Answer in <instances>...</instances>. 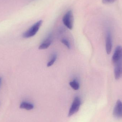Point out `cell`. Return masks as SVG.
I'll return each instance as SVG.
<instances>
[{"label":"cell","instance_id":"6da1fadb","mask_svg":"<svg viewBox=\"0 0 122 122\" xmlns=\"http://www.w3.org/2000/svg\"><path fill=\"white\" fill-rule=\"evenodd\" d=\"M43 21L42 20H40L37 21L23 34V37L28 38L35 36L38 31Z\"/></svg>","mask_w":122,"mask_h":122},{"label":"cell","instance_id":"7a4b0ae2","mask_svg":"<svg viewBox=\"0 0 122 122\" xmlns=\"http://www.w3.org/2000/svg\"><path fill=\"white\" fill-rule=\"evenodd\" d=\"M62 21L67 28L70 30L72 29L74 24V16L72 11L69 10L66 12L62 18Z\"/></svg>","mask_w":122,"mask_h":122},{"label":"cell","instance_id":"3957f363","mask_svg":"<svg viewBox=\"0 0 122 122\" xmlns=\"http://www.w3.org/2000/svg\"><path fill=\"white\" fill-rule=\"evenodd\" d=\"M81 104V101L80 98L79 97H76L74 99L71 106L70 109L68 117H71L76 113L79 109Z\"/></svg>","mask_w":122,"mask_h":122},{"label":"cell","instance_id":"277c9868","mask_svg":"<svg viewBox=\"0 0 122 122\" xmlns=\"http://www.w3.org/2000/svg\"><path fill=\"white\" fill-rule=\"evenodd\" d=\"M106 50L107 54H109L112 47V33L109 29L107 30L106 36Z\"/></svg>","mask_w":122,"mask_h":122},{"label":"cell","instance_id":"5b68a950","mask_svg":"<svg viewBox=\"0 0 122 122\" xmlns=\"http://www.w3.org/2000/svg\"><path fill=\"white\" fill-rule=\"evenodd\" d=\"M122 59V47L118 46L116 47L112 57V61L115 64Z\"/></svg>","mask_w":122,"mask_h":122},{"label":"cell","instance_id":"8992f818","mask_svg":"<svg viewBox=\"0 0 122 122\" xmlns=\"http://www.w3.org/2000/svg\"><path fill=\"white\" fill-rule=\"evenodd\" d=\"M113 115L116 118H122V102L119 100L116 102L113 110Z\"/></svg>","mask_w":122,"mask_h":122},{"label":"cell","instance_id":"52a82bcc","mask_svg":"<svg viewBox=\"0 0 122 122\" xmlns=\"http://www.w3.org/2000/svg\"><path fill=\"white\" fill-rule=\"evenodd\" d=\"M114 76L115 79L118 80L122 77V59L115 64Z\"/></svg>","mask_w":122,"mask_h":122},{"label":"cell","instance_id":"ba28073f","mask_svg":"<svg viewBox=\"0 0 122 122\" xmlns=\"http://www.w3.org/2000/svg\"><path fill=\"white\" fill-rule=\"evenodd\" d=\"M52 41L51 36H49L40 45L39 47V49L41 50L46 49L51 46Z\"/></svg>","mask_w":122,"mask_h":122},{"label":"cell","instance_id":"9c48e42d","mask_svg":"<svg viewBox=\"0 0 122 122\" xmlns=\"http://www.w3.org/2000/svg\"><path fill=\"white\" fill-rule=\"evenodd\" d=\"M20 108L21 109H24L28 110H31L34 108V106L30 103L24 102H22L20 106Z\"/></svg>","mask_w":122,"mask_h":122},{"label":"cell","instance_id":"30bf717a","mask_svg":"<svg viewBox=\"0 0 122 122\" xmlns=\"http://www.w3.org/2000/svg\"><path fill=\"white\" fill-rule=\"evenodd\" d=\"M69 85L74 90H77L79 89V84L76 80H74L73 81L70 82Z\"/></svg>","mask_w":122,"mask_h":122},{"label":"cell","instance_id":"8fae6325","mask_svg":"<svg viewBox=\"0 0 122 122\" xmlns=\"http://www.w3.org/2000/svg\"><path fill=\"white\" fill-rule=\"evenodd\" d=\"M56 59H57V55L56 54H54L52 57H51V60L47 63V66L48 67H49L53 65L56 61Z\"/></svg>","mask_w":122,"mask_h":122},{"label":"cell","instance_id":"7c38bea8","mask_svg":"<svg viewBox=\"0 0 122 122\" xmlns=\"http://www.w3.org/2000/svg\"><path fill=\"white\" fill-rule=\"evenodd\" d=\"M61 42L64 45H65L67 48L70 49V45L69 42L67 40L65 39H63L61 40Z\"/></svg>","mask_w":122,"mask_h":122},{"label":"cell","instance_id":"4fadbf2b","mask_svg":"<svg viewBox=\"0 0 122 122\" xmlns=\"http://www.w3.org/2000/svg\"><path fill=\"white\" fill-rule=\"evenodd\" d=\"M116 0H102V2L104 4H109L114 3Z\"/></svg>","mask_w":122,"mask_h":122},{"label":"cell","instance_id":"5bb4252c","mask_svg":"<svg viewBox=\"0 0 122 122\" xmlns=\"http://www.w3.org/2000/svg\"><path fill=\"white\" fill-rule=\"evenodd\" d=\"M1 80V77H0V84Z\"/></svg>","mask_w":122,"mask_h":122}]
</instances>
